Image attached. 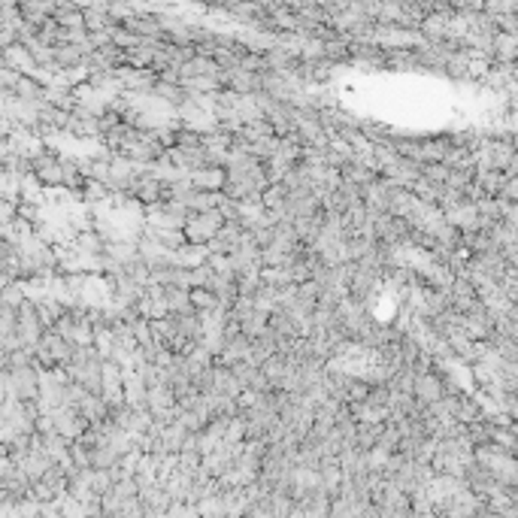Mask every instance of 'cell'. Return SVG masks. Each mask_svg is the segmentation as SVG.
I'll list each match as a JSON object with an SVG mask.
<instances>
[{
  "instance_id": "obj_1",
  "label": "cell",
  "mask_w": 518,
  "mask_h": 518,
  "mask_svg": "<svg viewBox=\"0 0 518 518\" xmlns=\"http://www.w3.org/2000/svg\"><path fill=\"white\" fill-rule=\"evenodd\" d=\"M203 264H206V246H195V242H185L182 249L170 252V267L195 270V267H203Z\"/></svg>"
},
{
  "instance_id": "obj_2",
  "label": "cell",
  "mask_w": 518,
  "mask_h": 518,
  "mask_svg": "<svg viewBox=\"0 0 518 518\" xmlns=\"http://www.w3.org/2000/svg\"><path fill=\"white\" fill-rule=\"evenodd\" d=\"M188 185L197 191H221L225 188V170L218 167H203L188 173Z\"/></svg>"
},
{
  "instance_id": "obj_3",
  "label": "cell",
  "mask_w": 518,
  "mask_h": 518,
  "mask_svg": "<svg viewBox=\"0 0 518 518\" xmlns=\"http://www.w3.org/2000/svg\"><path fill=\"white\" fill-rule=\"evenodd\" d=\"M412 391L419 394V403H436L443 397V382L433 373H421V376H415Z\"/></svg>"
},
{
  "instance_id": "obj_4",
  "label": "cell",
  "mask_w": 518,
  "mask_h": 518,
  "mask_svg": "<svg viewBox=\"0 0 518 518\" xmlns=\"http://www.w3.org/2000/svg\"><path fill=\"white\" fill-rule=\"evenodd\" d=\"M285 197H288L285 185H267L261 191V206L267 212H279L282 206H285Z\"/></svg>"
}]
</instances>
